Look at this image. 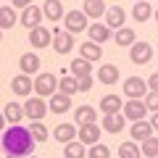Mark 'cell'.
<instances>
[{"mask_svg":"<svg viewBox=\"0 0 158 158\" xmlns=\"http://www.w3.org/2000/svg\"><path fill=\"white\" fill-rule=\"evenodd\" d=\"M3 153L8 158H27L34 150V140L29 135V129H24L21 124H11L8 129H3Z\"/></svg>","mask_w":158,"mask_h":158,"instance_id":"1","label":"cell"},{"mask_svg":"<svg viewBox=\"0 0 158 158\" xmlns=\"http://www.w3.org/2000/svg\"><path fill=\"white\" fill-rule=\"evenodd\" d=\"M66 32L69 34H74V32H87V16H85V11H69L66 13Z\"/></svg>","mask_w":158,"mask_h":158,"instance_id":"2","label":"cell"},{"mask_svg":"<svg viewBox=\"0 0 158 158\" xmlns=\"http://www.w3.org/2000/svg\"><path fill=\"white\" fill-rule=\"evenodd\" d=\"M48 113V106L42 98H27V103H24V116H29L32 121H40V118Z\"/></svg>","mask_w":158,"mask_h":158,"instance_id":"3","label":"cell"},{"mask_svg":"<svg viewBox=\"0 0 158 158\" xmlns=\"http://www.w3.org/2000/svg\"><path fill=\"white\" fill-rule=\"evenodd\" d=\"M53 32V50L56 53H71V48H74V37L69 32H63V29H50Z\"/></svg>","mask_w":158,"mask_h":158,"instance_id":"4","label":"cell"},{"mask_svg":"<svg viewBox=\"0 0 158 158\" xmlns=\"http://www.w3.org/2000/svg\"><path fill=\"white\" fill-rule=\"evenodd\" d=\"M121 116L132 118V121H142L148 116V108L142 100H127V106H121Z\"/></svg>","mask_w":158,"mask_h":158,"instance_id":"5","label":"cell"},{"mask_svg":"<svg viewBox=\"0 0 158 158\" xmlns=\"http://www.w3.org/2000/svg\"><path fill=\"white\" fill-rule=\"evenodd\" d=\"M77 137H79V142L82 145H95V142H100V127L98 124H82L77 129Z\"/></svg>","mask_w":158,"mask_h":158,"instance_id":"6","label":"cell"},{"mask_svg":"<svg viewBox=\"0 0 158 158\" xmlns=\"http://www.w3.org/2000/svg\"><path fill=\"white\" fill-rule=\"evenodd\" d=\"M145 92H148V85L140 77H129L124 82V95H129V100H142Z\"/></svg>","mask_w":158,"mask_h":158,"instance_id":"7","label":"cell"},{"mask_svg":"<svg viewBox=\"0 0 158 158\" xmlns=\"http://www.w3.org/2000/svg\"><path fill=\"white\" fill-rule=\"evenodd\" d=\"M58 87V79L53 77V74H40L37 79H34V92L37 95H53Z\"/></svg>","mask_w":158,"mask_h":158,"instance_id":"8","label":"cell"},{"mask_svg":"<svg viewBox=\"0 0 158 158\" xmlns=\"http://www.w3.org/2000/svg\"><path fill=\"white\" fill-rule=\"evenodd\" d=\"M129 58H132V63H137V66H142V63H148L153 58V48L148 45V42H135V45L129 48Z\"/></svg>","mask_w":158,"mask_h":158,"instance_id":"9","label":"cell"},{"mask_svg":"<svg viewBox=\"0 0 158 158\" xmlns=\"http://www.w3.org/2000/svg\"><path fill=\"white\" fill-rule=\"evenodd\" d=\"M29 42H32V48H48L53 45V32L45 27H34L29 32Z\"/></svg>","mask_w":158,"mask_h":158,"instance_id":"10","label":"cell"},{"mask_svg":"<svg viewBox=\"0 0 158 158\" xmlns=\"http://www.w3.org/2000/svg\"><path fill=\"white\" fill-rule=\"evenodd\" d=\"M124 19H127L124 8H118V6L106 8V27L108 29H121V27H124Z\"/></svg>","mask_w":158,"mask_h":158,"instance_id":"11","label":"cell"},{"mask_svg":"<svg viewBox=\"0 0 158 158\" xmlns=\"http://www.w3.org/2000/svg\"><path fill=\"white\" fill-rule=\"evenodd\" d=\"M42 8L40 6H29V8H24L21 11V24L24 27H29V29H34V27H40V21H42Z\"/></svg>","mask_w":158,"mask_h":158,"instance_id":"12","label":"cell"},{"mask_svg":"<svg viewBox=\"0 0 158 158\" xmlns=\"http://www.w3.org/2000/svg\"><path fill=\"white\" fill-rule=\"evenodd\" d=\"M11 90L16 92V95H32L34 92V82L29 79V74H19V77H13Z\"/></svg>","mask_w":158,"mask_h":158,"instance_id":"13","label":"cell"},{"mask_svg":"<svg viewBox=\"0 0 158 158\" xmlns=\"http://www.w3.org/2000/svg\"><path fill=\"white\" fill-rule=\"evenodd\" d=\"M87 34H90V42H95V45H103V42L111 40V29L106 24H90L87 27Z\"/></svg>","mask_w":158,"mask_h":158,"instance_id":"14","label":"cell"},{"mask_svg":"<svg viewBox=\"0 0 158 158\" xmlns=\"http://www.w3.org/2000/svg\"><path fill=\"white\" fill-rule=\"evenodd\" d=\"M53 137H56L61 145H69V142H74V137H77V127L74 124H58L56 132H53Z\"/></svg>","mask_w":158,"mask_h":158,"instance_id":"15","label":"cell"},{"mask_svg":"<svg viewBox=\"0 0 158 158\" xmlns=\"http://www.w3.org/2000/svg\"><path fill=\"white\" fill-rule=\"evenodd\" d=\"M121 98L118 95H103V100H100V111H103V116H108V113H121Z\"/></svg>","mask_w":158,"mask_h":158,"instance_id":"16","label":"cell"},{"mask_svg":"<svg viewBox=\"0 0 158 158\" xmlns=\"http://www.w3.org/2000/svg\"><path fill=\"white\" fill-rule=\"evenodd\" d=\"M113 40H116V45H121V48H132L137 42V32L129 29V27H121L116 34H113Z\"/></svg>","mask_w":158,"mask_h":158,"instance_id":"17","label":"cell"},{"mask_svg":"<svg viewBox=\"0 0 158 158\" xmlns=\"http://www.w3.org/2000/svg\"><path fill=\"white\" fill-rule=\"evenodd\" d=\"M124 124H127V118L121 113H108V116H103V129L106 132H121Z\"/></svg>","mask_w":158,"mask_h":158,"instance_id":"18","label":"cell"},{"mask_svg":"<svg viewBox=\"0 0 158 158\" xmlns=\"http://www.w3.org/2000/svg\"><path fill=\"white\" fill-rule=\"evenodd\" d=\"M19 66H21V74H34L40 69V56L37 53H21Z\"/></svg>","mask_w":158,"mask_h":158,"instance_id":"19","label":"cell"},{"mask_svg":"<svg viewBox=\"0 0 158 158\" xmlns=\"http://www.w3.org/2000/svg\"><path fill=\"white\" fill-rule=\"evenodd\" d=\"M129 135L135 137V140H148V137H153V127H150V121H135L132 124V129H129Z\"/></svg>","mask_w":158,"mask_h":158,"instance_id":"20","label":"cell"},{"mask_svg":"<svg viewBox=\"0 0 158 158\" xmlns=\"http://www.w3.org/2000/svg\"><path fill=\"white\" fill-rule=\"evenodd\" d=\"M69 108H71V98L69 95H61V92H58V95L53 92L50 95V111L53 113H66Z\"/></svg>","mask_w":158,"mask_h":158,"instance_id":"21","label":"cell"},{"mask_svg":"<svg viewBox=\"0 0 158 158\" xmlns=\"http://www.w3.org/2000/svg\"><path fill=\"white\" fill-rule=\"evenodd\" d=\"M42 13H45L50 21H61V16H63V6H61V0H45Z\"/></svg>","mask_w":158,"mask_h":158,"instance_id":"22","label":"cell"},{"mask_svg":"<svg viewBox=\"0 0 158 158\" xmlns=\"http://www.w3.org/2000/svg\"><path fill=\"white\" fill-rule=\"evenodd\" d=\"M98 79H100L103 85H116L118 82V69L113 66V63H106V66H100V71H98Z\"/></svg>","mask_w":158,"mask_h":158,"instance_id":"23","label":"cell"},{"mask_svg":"<svg viewBox=\"0 0 158 158\" xmlns=\"http://www.w3.org/2000/svg\"><path fill=\"white\" fill-rule=\"evenodd\" d=\"M63 77L58 79V90H61V95H69L71 98L74 92H77V77H71V74H66V71H61Z\"/></svg>","mask_w":158,"mask_h":158,"instance_id":"24","label":"cell"},{"mask_svg":"<svg viewBox=\"0 0 158 158\" xmlns=\"http://www.w3.org/2000/svg\"><path fill=\"white\" fill-rule=\"evenodd\" d=\"M13 24H16V8L0 6V29H11Z\"/></svg>","mask_w":158,"mask_h":158,"instance_id":"25","label":"cell"},{"mask_svg":"<svg viewBox=\"0 0 158 158\" xmlns=\"http://www.w3.org/2000/svg\"><path fill=\"white\" fill-rule=\"evenodd\" d=\"M132 16H135V21H148V19L153 16V8L148 0H140V3H135V8H132Z\"/></svg>","mask_w":158,"mask_h":158,"instance_id":"26","label":"cell"},{"mask_svg":"<svg viewBox=\"0 0 158 158\" xmlns=\"http://www.w3.org/2000/svg\"><path fill=\"white\" fill-rule=\"evenodd\" d=\"M79 53H82V56L79 58H85V61H98V58L103 56L100 53V45H95V42H82V48H79Z\"/></svg>","mask_w":158,"mask_h":158,"instance_id":"27","label":"cell"},{"mask_svg":"<svg viewBox=\"0 0 158 158\" xmlns=\"http://www.w3.org/2000/svg\"><path fill=\"white\" fill-rule=\"evenodd\" d=\"M106 13V3L103 0H85V16L87 19H98Z\"/></svg>","mask_w":158,"mask_h":158,"instance_id":"28","label":"cell"},{"mask_svg":"<svg viewBox=\"0 0 158 158\" xmlns=\"http://www.w3.org/2000/svg\"><path fill=\"white\" fill-rule=\"evenodd\" d=\"M95 118H98V113H95V108H92V106L77 108V124L79 127H82V124H95Z\"/></svg>","mask_w":158,"mask_h":158,"instance_id":"29","label":"cell"},{"mask_svg":"<svg viewBox=\"0 0 158 158\" xmlns=\"http://www.w3.org/2000/svg\"><path fill=\"white\" fill-rule=\"evenodd\" d=\"M3 116H6V121H11V124H19L24 116V108L19 106V103H8L6 108H3Z\"/></svg>","mask_w":158,"mask_h":158,"instance_id":"30","label":"cell"},{"mask_svg":"<svg viewBox=\"0 0 158 158\" xmlns=\"http://www.w3.org/2000/svg\"><path fill=\"white\" fill-rule=\"evenodd\" d=\"M140 156H145V158H158V137H148V140H142Z\"/></svg>","mask_w":158,"mask_h":158,"instance_id":"31","label":"cell"},{"mask_svg":"<svg viewBox=\"0 0 158 158\" xmlns=\"http://www.w3.org/2000/svg\"><path fill=\"white\" fill-rule=\"evenodd\" d=\"M27 129H29V135H32L34 142H45V140H48V129H45V124H42V121H32Z\"/></svg>","mask_w":158,"mask_h":158,"instance_id":"32","label":"cell"},{"mask_svg":"<svg viewBox=\"0 0 158 158\" xmlns=\"http://www.w3.org/2000/svg\"><path fill=\"white\" fill-rule=\"evenodd\" d=\"M118 158H140V145H137L135 140L121 142V145H118Z\"/></svg>","mask_w":158,"mask_h":158,"instance_id":"33","label":"cell"},{"mask_svg":"<svg viewBox=\"0 0 158 158\" xmlns=\"http://www.w3.org/2000/svg\"><path fill=\"white\" fill-rule=\"evenodd\" d=\"M63 158H87L85 145H82V142H69L66 150H63Z\"/></svg>","mask_w":158,"mask_h":158,"instance_id":"34","label":"cell"},{"mask_svg":"<svg viewBox=\"0 0 158 158\" xmlns=\"http://www.w3.org/2000/svg\"><path fill=\"white\" fill-rule=\"evenodd\" d=\"M71 77H82V74H90V61H85V58H77V61H71Z\"/></svg>","mask_w":158,"mask_h":158,"instance_id":"35","label":"cell"},{"mask_svg":"<svg viewBox=\"0 0 158 158\" xmlns=\"http://www.w3.org/2000/svg\"><path fill=\"white\" fill-rule=\"evenodd\" d=\"M87 158H111V150H108L106 145H100V142H95V145H90V150H87Z\"/></svg>","mask_w":158,"mask_h":158,"instance_id":"36","label":"cell"},{"mask_svg":"<svg viewBox=\"0 0 158 158\" xmlns=\"http://www.w3.org/2000/svg\"><path fill=\"white\" fill-rule=\"evenodd\" d=\"M90 87H92V77H90V74H82V77H77V90H90Z\"/></svg>","mask_w":158,"mask_h":158,"instance_id":"37","label":"cell"},{"mask_svg":"<svg viewBox=\"0 0 158 158\" xmlns=\"http://www.w3.org/2000/svg\"><path fill=\"white\" fill-rule=\"evenodd\" d=\"M142 103H145L148 111H158V92H150V95H148Z\"/></svg>","mask_w":158,"mask_h":158,"instance_id":"38","label":"cell"},{"mask_svg":"<svg viewBox=\"0 0 158 158\" xmlns=\"http://www.w3.org/2000/svg\"><path fill=\"white\" fill-rule=\"evenodd\" d=\"M148 87H150L153 92H158V74H150V77H148Z\"/></svg>","mask_w":158,"mask_h":158,"instance_id":"39","label":"cell"},{"mask_svg":"<svg viewBox=\"0 0 158 158\" xmlns=\"http://www.w3.org/2000/svg\"><path fill=\"white\" fill-rule=\"evenodd\" d=\"M13 3V8H29L32 6V0H11Z\"/></svg>","mask_w":158,"mask_h":158,"instance_id":"40","label":"cell"},{"mask_svg":"<svg viewBox=\"0 0 158 158\" xmlns=\"http://www.w3.org/2000/svg\"><path fill=\"white\" fill-rule=\"evenodd\" d=\"M150 127H153V132H158V111H156V116L150 118Z\"/></svg>","mask_w":158,"mask_h":158,"instance_id":"41","label":"cell"},{"mask_svg":"<svg viewBox=\"0 0 158 158\" xmlns=\"http://www.w3.org/2000/svg\"><path fill=\"white\" fill-rule=\"evenodd\" d=\"M6 129V116H0V132Z\"/></svg>","mask_w":158,"mask_h":158,"instance_id":"42","label":"cell"},{"mask_svg":"<svg viewBox=\"0 0 158 158\" xmlns=\"http://www.w3.org/2000/svg\"><path fill=\"white\" fill-rule=\"evenodd\" d=\"M153 16H156V21H158V11H156V13H153Z\"/></svg>","mask_w":158,"mask_h":158,"instance_id":"43","label":"cell"},{"mask_svg":"<svg viewBox=\"0 0 158 158\" xmlns=\"http://www.w3.org/2000/svg\"><path fill=\"white\" fill-rule=\"evenodd\" d=\"M0 40H3V32H0Z\"/></svg>","mask_w":158,"mask_h":158,"instance_id":"44","label":"cell"},{"mask_svg":"<svg viewBox=\"0 0 158 158\" xmlns=\"http://www.w3.org/2000/svg\"><path fill=\"white\" fill-rule=\"evenodd\" d=\"M27 158H34V156H27Z\"/></svg>","mask_w":158,"mask_h":158,"instance_id":"45","label":"cell"},{"mask_svg":"<svg viewBox=\"0 0 158 158\" xmlns=\"http://www.w3.org/2000/svg\"><path fill=\"white\" fill-rule=\"evenodd\" d=\"M0 150H3V145H0Z\"/></svg>","mask_w":158,"mask_h":158,"instance_id":"46","label":"cell"},{"mask_svg":"<svg viewBox=\"0 0 158 158\" xmlns=\"http://www.w3.org/2000/svg\"><path fill=\"white\" fill-rule=\"evenodd\" d=\"M148 3H150V0H148Z\"/></svg>","mask_w":158,"mask_h":158,"instance_id":"47","label":"cell"}]
</instances>
